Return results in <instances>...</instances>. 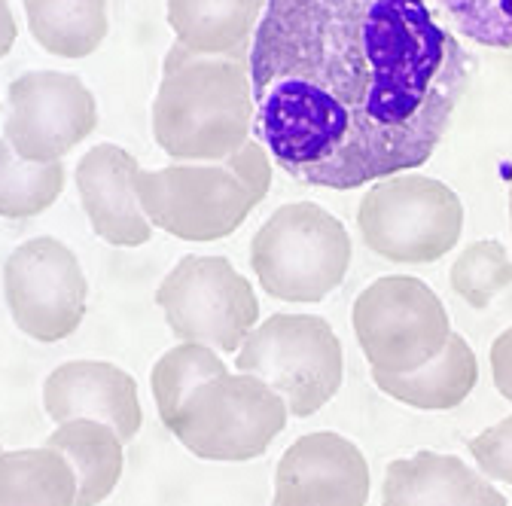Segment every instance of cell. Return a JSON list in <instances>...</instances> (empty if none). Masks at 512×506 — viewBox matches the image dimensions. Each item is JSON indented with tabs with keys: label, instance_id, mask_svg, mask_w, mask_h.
<instances>
[{
	"label": "cell",
	"instance_id": "44dd1931",
	"mask_svg": "<svg viewBox=\"0 0 512 506\" xmlns=\"http://www.w3.org/2000/svg\"><path fill=\"white\" fill-rule=\"evenodd\" d=\"M64 162L34 165L25 162L0 138V217L28 220L49 211L64 193Z\"/></svg>",
	"mask_w": 512,
	"mask_h": 506
},
{
	"label": "cell",
	"instance_id": "52a82bcc",
	"mask_svg": "<svg viewBox=\"0 0 512 506\" xmlns=\"http://www.w3.org/2000/svg\"><path fill=\"white\" fill-rule=\"evenodd\" d=\"M357 345L372 372H415L452 339V321L433 287L412 275L372 281L351 308Z\"/></svg>",
	"mask_w": 512,
	"mask_h": 506
},
{
	"label": "cell",
	"instance_id": "2e32d148",
	"mask_svg": "<svg viewBox=\"0 0 512 506\" xmlns=\"http://www.w3.org/2000/svg\"><path fill=\"white\" fill-rule=\"evenodd\" d=\"M479 382V360L470 342L458 333H452L448 345L439 357H433L427 366L403 375L391 372H372V385L388 394L391 400L424 409V412H448L458 409Z\"/></svg>",
	"mask_w": 512,
	"mask_h": 506
},
{
	"label": "cell",
	"instance_id": "8992f818",
	"mask_svg": "<svg viewBox=\"0 0 512 506\" xmlns=\"http://www.w3.org/2000/svg\"><path fill=\"white\" fill-rule=\"evenodd\" d=\"M363 244L388 263L427 266L452 253L464 232V202L452 186L421 174L375 180L357 208Z\"/></svg>",
	"mask_w": 512,
	"mask_h": 506
},
{
	"label": "cell",
	"instance_id": "ac0fdd59",
	"mask_svg": "<svg viewBox=\"0 0 512 506\" xmlns=\"http://www.w3.org/2000/svg\"><path fill=\"white\" fill-rule=\"evenodd\" d=\"M122 446L125 442L119 439L113 427L92 421V418L61 421L46 436V449L68 458L77 476L74 506H98L116 491L122 479V467H125Z\"/></svg>",
	"mask_w": 512,
	"mask_h": 506
},
{
	"label": "cell",
	"instance_id": "9a60e30c",
	"mask_svg": "<svg viewBox=\"0 0 512 506\" xmlns=\"http://www.w3.org/2000/svg\"><path fill=\"white\" fill-rule=\"evenodd\" d=\"M381 506H509V500L458 455L421 449L388 464Z\"/></svg>",
	"mask_w": 512,
	"mask_h": 506
},
{
	"label": "cell",
	"instance_id": "277c9868",
	"mask_svg": "<svg viewBox=\"0 0 512 506\" xmlns=\"http://www.w3.org/2000/svg\"><path fill=\"white\" fill-rule=\"evenodd\" d=\"M287 403L250 372H223L192 391L168 430L202 461L241 464L269 452L287 427Z\"/></svg>",
	"mask_w": 512,
	"mask_h": 506
},
{
	"label": "cell",
	"instance_id": "5bb4252c",
	"mask_svg": "<svg viewBox=\"0 0 512 506\" xmlns=\"http://www.w3.org/2000/svg\"><path fill=\"white\" fill-rule=\"evenodd\" d=\"M138 171V159L116 144H95L77 162L74 183L83 211L95 235L110 247H141L153 238V223L135 189Z\"/></svg>",
	"mask_w": 512,
	"mask_h": 506
},
{
	"label": "cell",
	"instance_id": "8fae6325",
	"mask_svg": "<svg viewBox=\"0 0 512 506\" xmlns=\"http://www.w3.org/2000/svg\"><path fill=\"white\" fill-rule=\"evenodd\" d=\"M4 141L34 165L64 162L98 129V101L77 74L28 71L10 83Z\"/></svg>",
	"mask_w": 512,
	"mask_h": 506
},
{
	"label": "cell",
	"instance_id": "4316f807",
	"mask_svg": "<svg viewBox=\"0 0 512 506\" xmlns=\"http://www.w3.org/2000/svg\"><path fill=\"white\" fill-rule=\"evenodd\" d=\"M488 363H491V382H494L497 394L512 403V327L503 330L491 342Z\"/></svg>",
	"mask_w": 512,
	"mask_h": 506
},
{
	"label": "cell",
	"instance_id": "f546056e",
	"mask_svg": "<svg viewBox=\"0 0 512 506\" xmlns=\"http://www.w3.org/2000/svg\"><path fill=\"white\" fill-rule=\"evenodd\" d=\"M0 452H4V449H0Z\"/></svg>",
	"mask_w": 512,
	"mask_h": 506
},
{
	"label": "cell",
	"instance_id": "7c38bea8",
	"mask_svg": "<svg viewBox=\"0 0 512 506\" xmlns=\"http://www.w3.org/2000/svg\"><path fill=\"white\" fill-rule=\"evenodd\" d=\"M369 485V464L357 442L317 430L281 455L272 506H366Z\"/></svg>",
	"mask_w": 512,
	"mask_h": 506
},
{
	"label": "cell",
	"instance_id": "3957f363",
	"mask_svg": "<svg viewBox=\"0 0 512 506\" xmlns=\"http://www.w3.org/2000/svg\"><path fill=\"white\" fill-rule=\"evenodd\" d=\"M351 235L339 217L314 202L281 205L250 241V269L281 302H324L351 269Z\"/></svg>",
	"mask_w": 512,
	"mask_h": 506
},
{
	"label": "cell",
	"instance_id": "d6986e66",
	"mask_svg": "<svg viewBox=\"0 0 512 506\" xmlns=\"http://www.w3.org/2000/svg\"><path fill=\"white\" fill-rule=\"evenodd\" d=\"M28 31L40 49L58 58L92 55L107 31V0H22Z\"/></svg>",
	"mask_w": 512,
	"mask_h": 506
},
{
	"label": "cell",
	"instance_id": "83f0119b",
	"mask_svg": "<svg viewBox=\"0 0 512 506\" xmlns=\"http://www.w3.org/2000/svg\"><path fill=\"white\" fill-rule=\"evenodd\" d=\"M16 37H19V25H16L10 0H0V58L10 55V49L16 46Z\"/></svg>",
	"mask_w": 512,
	"mask_h": 506
},
{
	"label": "cell",
	"instance_id": "5b68a950",
	"mask_svg": "<svg viewBox=\"0 0 512 506\" xmlns=\"http://www.w3.org/2000/svg\"><path fill=\"white\" fill-rule=\"evenodd\" d=\"M235 369L266 382L293 418H308L339 394L345 354L330 321L317 314H272L235 351Z\"/></svg>",
	"mask_w": 512,
	"mask_h": 506
},
{
	"label": "cell",
	"instance_id": "e0dca14e",
	"mask_svg": "<svg viewBox=\"0 0 512 506\" xmlns=\"http://www.w3.org/2000/svg\"><path fill=\"white\" fill-rule=\"evenodd\" d=\"M263 10L266 0H168V25L177 43L196 55L247 58L244 49Z\"/></svg>",
	"mask_w": 512,
	"mask_h": 506
},
{
	"label": "cell",
	"instance_id": "ba28073f",
	"mask_svg": "<svg viewBox=\"0 0 512 506\" xmlns=\"http://www.w3.org/2000/svg\"><path fill=\"white\" fill-rule=\"evenodd\" d=\"M156 302L180 342H199L220 354L238 351L260 324L253 284L226 257L189 253L162 278Z\"/></svg>",
	"mask_w": 512,
	"mask_h": 506
},
{
	"label": "cell",
	"instance_id": "d4e9b609",
	"mask_svg": "<svg viewBox=\"0 0 512 506\" xmlns=\"http://www.w3.org/2000/svg\"><path fill=\"white\" fill-rule=\"evenodd\" d=\"M470 455L482 476H488L491 482L512 485V415L500 418L497 424L473 436Z\"/></svg>",
	"mask_w": 512,
	"mask_h": 506
},
{
	"label": "cell",
	"instance_id": "f1b7e54d",
	"mask_svg": "<svg viewBox=\"0 0 512 506\" xmlns=\"http://www.w3.org/2000/svg\"><path fill=\"white\" fill-rule=\"evenodd\" d=\"M509 223H512V177H509Z\"/></svg>",
	"mask_w": 512,
	"mask_h": 506
},
{
	"label": "cell",
	"instance_id": "4fadbf2b",
	"mask_svg": "<svg viewBox=\"0 0 512 506\" xmlns=\"http://www.w3.org/2000/svg\"><path fill=\"white\" fill-rule=\"evenodd\" d=\"M43 409L55 424L74 418L101 421L122 442H135L144 427L135 375L107 360H68L55 366L43 382Z\"/></svg>",
	"mask_w": 512,
	"mask_h": 506
},
{
	"label": "cell",
	"instance_id": "30bf717a",
	"mask_svg": "<svg viewBox=\"0 0 512 506\" xmlns=\"http://www.w3.org/2000/svg\"><path fill=\"white\" fill-rule=\"evenodd\" d=\"M4 299L13 324L28 339L55 345L80 330L89 308V281L68 244L37 235L7 257Z\"/></svg>",
	"mask_w": 512,
	"mask_h": 506
},
{
	"label": "cell",
	"instance_id": "7402d4cb",
	"mask_svg": "<svg viewBox=\"0 0 512 506\" xmlns=\"http://www.w3.org/2000/svg\"><path fill=\"white\" fill-rule=\"evenodd\" d=\"M229 372L220 351L199 345V342H177L171 351H165L150 372V391L159 409L162 424L168 427L183 400L196 391L199 385L211 382V378Z\"/></svg>",
	"mask_w": 512,
	"mask_h": 506
},
{
	"label": "cell",
	"instance_id": "cb8c5ba5",
	"mask_svg": "<svg viewBox=\"0 0 512 506\" xmlns=\"http://www.w3.org/2000/svg\"><path fill=\"white\" fill-rule=\"evenodd\" d=\"M452 25L488 46V49H512V0H436Z\"/></svg>",
	"mask_w": 512,
	"mask_h": 506
},
{
	"label": "cell",
	"instance_id": "6da1fadb",
	"mask_svg": "<svg viewBox=\"0 0 512 506\" xmlns=\"http://www.w3.org/2000/svg\"><path fill=\"white\" fill-rule=\"evenodd\" d=\"M253 138L299 183L357 189L421 168L473 77L433 0H266Z\"/></svg>",
	"mask_w": 512,
	"mask_h": 506
},
{
	"label": "cell",
	"instance_id": "484cf974",
	"mask_svg": "<svg viewBox=\"0 0 512 506\" xmlns=\"http://www.w3.org/2000/svg\"><path fill=\"white\" fill-rule=\"evenodd\" d=\"M223 165L241 180V186L247 189L253 208L269 196V186H272V156H269V150L260 141H256V138L244 141L229 159H223Z\"/></svg>",
	"mask_w": 512,
	"mask_h": 506
},
{
	"label": "cell",
	"instance_id": "ffe728a7",
	"mask_svg": "<svg viewBox=\"0 0 512 506\" xmlns=\"http://www.w3.org/2000/svg\"><path fill=\"white\" fill-rule=\"evenodd\" d=\"M77 476L52 449L0 452V506H74Z\"/></svg>",
	"mask_w": 512,
	"mask_h": 506
},
{
	"label": "cell",
	"instance_id": "9c48e42d",
	"mask_svg": "<svg viewBox=\"0 0 512 506\" xmlns=\"http://www.w3.org/2000/svg\"><path fill=\"white\" fill-rule=\"evenodd\" d=\"M135 189L153 229L196 244L232 235L253 211L247 189L223 162L141 168Z\"/></svg>",
	"mask_w": 512,
	"mask_h": 506
},
{
	"label": "cell",
	"instance_id": "7a4b0ae2",
	"mask_svg": "<svg viewBox=\"0 0 512 506\" xmlns=\"http://www.w3.org/2000/svg\"><path fill=\"white\" fill-rule=\"evenodd\" d=\"M153 138L174 162H223L253 138L247 58L196 55L174 43L153 98Z\"/></svg>",
	"mask_w": 512,
	"mask_h": 506
},
{
	"label": "cell",
	"instance_id": "603a6c76",
	"mask_svg": "<svg viewBox=\"0 0 512 506\" xmlns=\"http://www.w3.org/2000/svg\"><path fill=\"white\" fill-rule=\"evenodd\" d=\"M448 278H452V290L470 308H488L497 293L512 287V257L494 238L473 241L458 253Z\"/></svg>",
	"mask_w": 512,
	"mask_h": 506
}]
</instances>
